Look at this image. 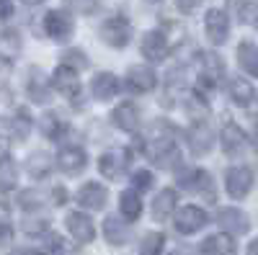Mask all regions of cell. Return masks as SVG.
Here are the masks:
<instances>
[{
  "label": "cell",
  "mask_w": 258,
  "mask_h": 255,
  "mask_svg": "<svg viewBox=\"0 0 258 255\" xmlns=\"http://www.w3.org/2000/svg\"><path fill=\"white\" fill-rule=\"evenodd\" d=\"M129 34H132V26H129V21L124 16H111L109 21H103V26H101V39L106 44L116 47V49L126 47Z\"/></svg>",
  "instance_id": "1"
},
{
  "label": "cell",
  "mask_w": 258,
  "mask_h": 255,
  "mask_svg": "<svg viewBox=\"0 0 258 255\" xmlns=\"http://www.w3.org/2000/svg\"><path fill=\"white\" fill-rule=\"evenodd\" d=\"M207 224V211L199 206H183L176 211V229L183 232V235H191Z\"/></svg>",
  "instance_id": "2"
},
{
  "label": "cell",
  "mask_w": 258,
  "mask_h": 255,
  "mask_svg": "<svg viewBox=\"0 0 258 255\" xmlns=\"http://www.w3.org/2000/svg\"><path fill=\"white\" fill-rule=\"evenodd\" d=\"M250 183H253V173H250V167L238 165V167H230V170H227V191H230V196H235V199L248 196Z\"/></svg>",
  "instance_id": "3"
},
{
  "label": "cell",
  "mask_w": 258,
  "mask_h": 255,
  "mask_svg": "<svg viewBox=\"0 0 258 255\" xmlns=\"http://www.w3.org/2000/svg\"><path fill=\"white\" fill-rule=\"evenodd\" d=\"M181 186L188 188V191H197V194H202L207 201L217 199V194H214V181H212V176L207 173V170H191L186 178H181Z\"/></svg>",
  "instance_id": "4"
},
{
  "label": "cell",
  "mask_w": 258,
  "mask_h": 255,
  "mask_svg": "<svg viewBox=\"0 0 258 255\" xmlns=\"http://www.w3.org/2000/svg\"><path fill=\"white\" fill-rule=\"evenodd\" d=\"M204 29H207V36L212 44H225L227 41V34H230V24H227V16L222 11H209L207 18H204Z\"/></svg>",
  "instance_id": "5"
},
{
  "label": "cell",
  "mask_w": 258,
  "mask_h": 255,
  "mask_svg": "<svg viewBox=\"0 0 258 255\" xmlns=\"http://www.w3.org/2000/svg\"><path fill=\"white\" fill-rule=\"evenodd\" d=\"M168 52H170V44L160 31H147L142 36V54L150 62H163L168 57Z\"/></svg>",
  "instance_id": "6"
},
{
  "label": "cell",
  "mask_w": 258,
  "mask_h": 255,
  "mask_svg": "<svg viewBox=\"0 0 258 255\" xmlns=\"http://www.w3.org/2000/svg\"><path fill=\"white\" fill-rule=\"evenodd\" d=\"M150 157H153L160 167H173L178 162V150L170 137H160V139H153L150 144Z\"/></svg>",
  "instance_id": "7"
},
{
  "label": "cell",
  "mask_w": 258,
  "mask_h": 255,
  "mask_svg": "<svg viewBox=\"0 0 258 255\" xmlns=\"http://www.w3.org/2000/svg\"><path fill=\"white\" fill-rule=\"evenodd\" d=\"M44 29L52 39L62 41V39H68L73 34V18L64 13V11H49L44 16Z\"/></svg>",
  "instance_id": "8"
},
{
  "label": "cell",
  "mask_w": 258,
  "mask_h": 255,
  "mask_svg": "<svg viewBox=\"0 0 258 255\" xmlns=\"http://www.w3.org/2000/svg\"><path fill=\"white\" fill-rule=\"evenodd\" d=\"M52 85L64 96V98H78L80 96V82H78V75L75 70H70L68 65H62L54 70L52 75Z\"/></svg>",
  "instance_id": "9"
},
{
  "label": "cell",
  "mask_w": 258,
  "mask_h": 255,
  "mask_svg": "<svg viewBox=\"0 0 258 255\" xmlns=\"http://www.w3.org/2000/svg\"><path fill=\"white\" fill-rule=\"evenodd\" d=\"M126 82H129V88H132L135 93H147V91L155 88V72H153V67H147V65H135V67H129V72H126Z\"/></svg>",
  "instance_id": "10"
},
{
  "label": "cell",
  "mask_w": 258,
  "mask_h": 255,
  "mask_svg": "<svg viewBox=\"0 0 258 255\" xmlns=\"http://www.w3.org/2000/svg\"><path fill=\"white\" fill-rule=\"evenodd\" d=\"M116 91H119V80L111 72H98L93 77V82H91V93L98 101H111L116 96Z\"/></svg>",
  "instance_id": "11"
},
{
  "label": "cell",
  "mask_w": 258,
  "mask_h": 255,
  "mask_svg": "<svg viewBox=\"0 0 258 255\" xmlns=\"http://www.w3.org/2000/svg\"><path fill=\"white\" fill-rule=\"evenodd\" d=\"M57 162L68 176H78L85 167V152L80 150V147H64V150L59 152V157H57Z\"/></svg>",
  "instance_id": "12"
},
{
  "label": "cell",
  "mask_w": 258,
  "mask_h": 255,
  "mask_svg": "<svg viewBox=\"0 0 258 255\" xmlns=\"http://www.w3.org/2000/svg\"><path fill=\"white\" fill-rule=\"evenodd\" d=\"M114 124L124 132H135L140 126V111L135 103H119L114 109Z\"/></svg>",
  "instance_id": "13"
},
{
  "label": "cell",
  "mask_w": 258,
  "mask_h": 255,
  "mask_svg": "<svg viewBox=\"0 0 258 255\" xmlns=\"http://www.w3.org/2000/svg\"><path fill=\"white\" fill-rule=\"evenodd\" d=\"M217 222H220L222 229H230V232H235V235L248 232V217L243 214L240 209H222L217 214Z\"/></svg>",
  "instance_id": "14"
},
{
  "label": "cell",
  "mask_w": 258,
  "mask_h": 255,
  "mask_svg": "<svg viewBox=\"0 0 258 255\" xmlns=\"http://www.w3.org/2000/svg\"><path fill=\"white\" fill-rule=\"evenodd\" d=\"M78 204L85 209H101L106 204V188L101 183H85L78 194Z\"/></svg>",
  "instance_id": "15"
},
{
  "label": "cell",
  "mask_w": 258,
  "mask_h": 255,
  "mask_svg": "<svg viewBox=\"0 0 258 255\" xmlns=\"http://www.w3.org/2000/svg\"><path fill=\"white\" fill-rule=\"evenodd\" d=\"M103 229H106V240L111 245H124V242L132 240V227L124 224L119 217H109L103 222Z\"/></svg>",
  "instance_id": "16"
},
{
  "label": "cell",
  "mask_w": 258,
  "mask_h": 255,
  "mask_svg": "<svg viewBox=\"0 0 258 255\" xmlns=\"http://www.w3.org/2000/svg\"><path fill=\"white\" fill-rule=\"evenodd\" d=\"M68 229H70V235L78 240V242H91L93 240V224L88 217H83V214H68Z\"/></svg>",
  "instance_id": "17"
},
{
  "label": "cell",
  "mask_w": 258,
  "mask_h": 255,
  "mask_svg": "<svg viewBox=\"0 0 258 255\" xmlns=\"http://www.w3.org/2000/svg\"><path fill=\"white\" fill-rule=\"evenodd\" d=\"M173 206H176V191L173 188H163L160 194L155 196L153 201V219L155 222H163L173 214Z\"/></svg>",
  "instance_id": "18"
},
{
  "label": "cell",
  "mask_w": 258,
  "mask_h": 255,
  "mask_svg": "<svg viewBox=\"0 0 258 255\" xmlns=\"http://www.w3.org/2000/svg\"><path fill=\"white\" fill-rule=\"evenodd\" d=\"M188 142H191L194 155H207L212 142H214V134H212V129H209L207 124H197L191 129V134H188Z\"/></svg>",
  "instance_id": "19"
},
{
  "label": "cell",
  "mask_w": 258,
  "mask_h": 255,
  "mask_svg": "<svg viewBox=\"0 0 258 255\" xmlns=\"http://www.w3.org/2000/svg\"><path fill=\"white\" fill-rule=\"evenodd\" d=\"M101 173L106 176V178H111V181H116V178H121L124 176V167H126V157H124V152H106L103 157H101Z\"/></svg>",
  "instance_id": "20"
},
{
  "label": "cell",
  "mask_w": 258,
  "mask_h": 255,
  "mask_svg": "<svg viewBox=\"0 0 258 255\" xmlns=\"http://www.w3.org/2000/svg\"><path fill=\"white\" fill-rule=\"evenodd\" d=\"M230 98L238 106H250L255 101V88L243 77H232L230 80Z\"/></svg>",
  "instance_id": "21"
},
{
  "label": "cell",
  "mask_w": 258,
  "mask_h": 255,
  "mask_svg": "<svg viewBox=\"0 0 258 255\" xmlns=\"http://www.w3.org/2000/svg\"><path fill=\"white\" fill-rule=\"evenodd\" d=\"M222 147H225L227 155L243 152V147H245V134H243L240 126H235V124H227V126H225V129H222Z\"/></svg>",
  "instance_id": "22"
},
{
  "label": "cell",
  "mask_w": 258,
  "mask_h": 255,
  "mask_svg": "<svg viewBox=\"0 0 258 255\" xmlns=\"http://www.w3.org/2000/svg\"><path fill=\"white\" fill-rule=\"evenodd\" d=\"M202 250L207 252V255H232L235 252V242H232V237L230 235H212V237H207L204 240V245H202Z\"/></svg>",
  "instance_id": "23"
},
{
  "label": "cell",
  "mask_w": 258,
  "mask_h": 255,
  "mask_svg": "<svg viewBox=\"0 0 258 255\" xmlns=\"http://www.w3.org/2000/svg\"><path fill=\"white\" fill-rule=\"evenodd\" d=\"M26 93H29V98H34L36 103H44V101H47V96H49V82H47V77L41 75L36 67H34V70H31V75H29Z\"/></svg>",
  "instance_id": "24"
},
{
  "label": "cell",
  "mask_w": 258,
  "mask_h": 255,
  "mask_svg": "<svg viewBox=\"0 0 258 255\" xmlns=\"http://www.w3.org/2000/svg\"><path fill=\"white\" fill-rule=\"evenodd\" d=\"M238 62H240V67H243L248 75L258 77V47H255V44H250V41H243V44L238 47Z\"/></svg>",
  "instance_id": "25"
},
{
  "label": "cell",
  "mask_w": 258,
  "mask_h": 255,
  "mask_svg": "<svg viewBox=\"0 0 258 255\" xmlns=\"http://www.w3.org/2000/svg\"><path fill=\"white\" fill-rule=\"evenodd\" d=\"M227 3L240 24H250L258 18V0H227Z\"/></svg>",
  "instance_id": "26"
},
{
  "label": "cell",
  "mask_w": 258,
  "mask_h": 255,
  "mask_svg": "<svg viewBox=\"0 0 258 255\" xmlns=\"http://www.w3.org/2000/svg\"><path fill=\"white\" fill-rule=\"evenodd\" d=\"M26 170H29V176H34V178H44L49 170H52V157H49V152H34V155H29V160H26Z\"/></svg>",
  "instance_id": "27"
},
{
  "label": "cell",
  "mask_w": 258,
  "mask_h": 255,
  "mask_svg": "<svg viewBox=\"0 0 258 255\" xmlns=\"http://www.w3.org/2000/svg\"><path fill=\"white\" fill-rule=\"evenodd\" d=\"M18 183V170L11 157H0V191H11Z\"/></svg>",
  "instance_id": "28"
},
{
  "label": "cell",
  "mask_w": 258,
  "mask_h": 255,
  "mask_svg": "<svg viewBox=\"0 0 258 255\" xmlns=\"http://www.w3.org/2000/svg\"><path fill=\"white\" fill-rule=\"evenodd\" d=\"M0 52L6 57H16L21 52V39L13 29H0Z\"/></svg>",
  "instance_id": "29"
},
{
  "label": "cell",
  "mask_w": 258,
  "mask_h": 255,
  "mask_svg": "<svg viewBox=\"0 0 258 255\" xmlns=\"http://www.w3.org/2000/svg\"><path fill=\"white\" fill-rule=\"evenodd\" d=\"M121 211L126 219H137L140 211H142V201H140V194H135V191H124L121 194Z\"/></svg>",
  "instance_id": "30"
},
{
  "label": "cell",
  "mask_w": 258,
  "mask_h": 255,
  "mask_svg": "<svg viewBox=\"0 0 258 255\" xmlns=\"http://www.w3.org/2000/svg\"><path fill=\"white\" fill-rule=\"evenodd\" d=\"M160 250H163V235H158V232L142 240V255H160Z\"/></svg>",
  "instance_id": "31"
},
{
  "label": "cell",
  "mask_w": 258,
  "mask_h": 255,
  "mask_svg": "<svg viewBox=\"0 0 258 255\" xmlns=\"http://www.w3.org/2000/svg\"><path fill=\"white\" fill-rule=\"evenodd\" d=\"M62 62H68V67L73 65L75 70H83V67H88V59H85V54H83V52H78V49H70V52H64V54H62Z\"/></svg>",
  "instance_id": "32"
},
{
  "label": "cell",
  "mask_w": 258,
  "mask_h": 255,
  "mask_svg": "<svg viewBox=\"0 0 258 255\" xmlns=\"http://www.w3.org/2000/svg\"><path fill=\"white\" fill-rule=\"evenodd\" d=\"M41 132H44L47 137H57V134H59V124H57V119H54L52 114L41 116Z\"/></svg>",
  "instance_id": "33"
},
{
  "label": "cell",
  "mask_w": 258,
  "mask_h": 255,
  "mask_svg": "<svg viewBox=\"0 0 258 255\" xmlns=\"http://www.w3.org/2000/svg\"><path fill=\"white\" fill-rule=\"evenodd\" d=\"M11 237V217H8V209L0 206V242Z\"/></svg>",
  "instance_id": "34"
},
{
  "label": "cell",
  "mask_w": 258,
  "mask_h": 255,
  "mask_svg": "<svg viewBox=\"0 0 258 255\" xmlns=\"http://www.w3.org/2000/svg\"><path fill=\"white\" fill-rule=\"evenodd\" d=\"M135 186H137L140 191L153 188V173H147V170H140V173L135 176Z\"/></svg>",
  "instance_id": "35"
},
{
  "label": "cell",
  "mask_w": 258,
  "mask_h": 255,
  "mask_svg": "<svg viewBox=\"0 0 258 255\" xmlns=\"http://www.w3.org/2000/svg\"><path fill=\"white\" fill-rule=\"evenodd\" d=\"M199 6H202V0H176V8L181 13H194Z\"/></svg>",
  "instance_id": "36"
},
{
  "label": "cell",
  "mask_w": 258,
  "mask_h": 255,
  "mask_svg": "<svg viewBox=\"0 0 258 255\" xmlns=\"http://www.w3.org/2000/svg\"><path fill=\"white\" fill-rule=\"evenodd\" d=\"M70 6H73V8H78L80 13H88V11H93V8H96V0H70Z\"/></svg>",
  "instance_id": "37"
},
{
  "label": "cell",
  "mask_w": 258,
  "mask_h": 255,
  "mask_svg": "<svg viewBox=\"0 0 258 255\" xmlns=\"http://www.w3.org/2000/svg\"><path fill=\"white\" fill-rule=\"evenodd\" d=\"M13 13V6H11V0H0V18H8Z\"/></svg>",
  "instance_id": "38"
},
{
  "label": "cell",
  "mask_w": 258,
  "mask_h": 255,
  "mask_svg": "<svg viewBox=\"0 0 258 255\" xmlns=\"http://www.w3.org/2000/svg\"><path fill=\"white\" fill-rule=\"evenodd\" d=\"M173 255H199V252L194 250V247H186V245H181V247H176V250H173Z\"/></svg>",
  "instance_id": "39"
},
{
  "label": "cell",
  "mask_w": 258,
  "mask_h": 255,
  "mask_svg": "<svg viewBox=\"0 0 258 255\" xmlns=\"http://www.w3.org/2000/svg\"><path fill=\"white\" fill-rule=\"evenodd\" d=\"M11 255H44V252H39V250H13Z\"/></svg>",
  "instance_id": "40"
},
{
  "label": "cell",
  "mask_w": 258,
  "mask_h": 255,
  "mask_svg": "<svg viewBox=\"0 0 258 255\" xmlns=\"http://www.w3.org/2000/svg\"><path fill=\"white\" fill-rule=\"evenodd\" d=\"M248 255H258V240H253V242L248 245Z\"/></svg>",
  "instance_id": "41"
},
{
  "label": "cell",
  "mask_w": 258,
  "mask_h": 255,
  "mask_svg": "<svg viewBox=\"0 0 258 255\" xmlns=\"http://www.w3.org/2000/svg\"><path fill=\"white\" fill-rule=\"evenodd\" d=\"M24 3H26V6H39L41 0H24Z\"/></svg>",
  "instance_id": "42"
},
{
  "label": "cell",
  "mask_w": 258,
  "mask_h": 255,
  "mask_svg": "<svg viewBox=\"0 0 258 255\" xmlns=\"http://www.w3.org/2000/svg\"><path fill=\"white\" fill-rule=\"evenodd\" d=\"M253 142H255V147H258V126H255V132H253Z\"/></svg>",
  "instance_id": "43"
},
{
  "label": "cell",
  "mask_w": 258,
  "mask_h": 255,
  "mask_svg": "<svg viewBox=\"0 0 258 255\" xmlns=\"http://www.w3.org/2000/svg\"><path fill=\"white\" fill-rule=\"evenodd\" d=\"M255 29H258V18H255Z\"/></svg>",
  "instance_id": "44"
},
{
  "label": "cell",
  "mask_w": 258,
  "mask_h": 255,
  "mask_svg": "<svg viewBox=\"0 0 258 255\" xmlns=\"http://www.w3.org/2000/svg\"><path fill=\"white\" fill-rule=\"evenodd\" d=\"M150 3H158V0H150Z\"/></svg>",
  "instance_id": "45"
}]
</instances>
